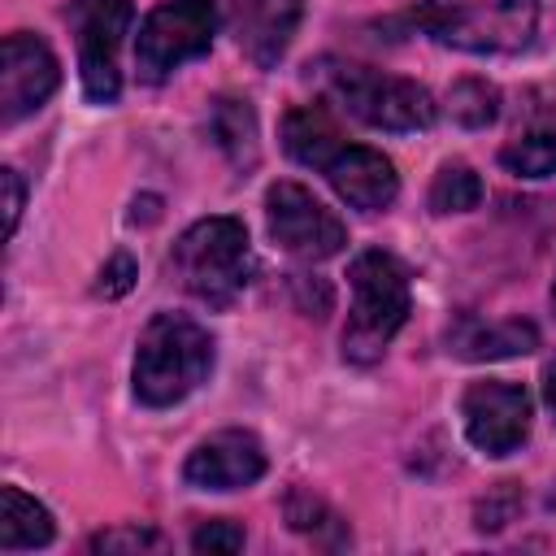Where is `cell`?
Returning a JSON list of instances; mask_svg holds the SVG:
<instances>
[{
  "mask_svg": "<svg viewBox=\"0 0 556 556\" xmlns=\"http://www.w3.org/2000/svg\"><path fill=\"white\" fill-rule=\"evenodd\" d=\"M213 369V339L182 313H156L135 348V395L152 408L187 400Z\"/></svg>",
  "mask_w": 556,
  "mask_h": 556,
  "instance_id": "obj_1",
  "label": "cell"
},
{
  "mask_svg": "<svg viewBox=\"0 0 556 556\" xmlns=\"http://www.w3.org/2000/svg\"><path fill=\"white\" fill-rule=\"evenodd\" d=\"M413 17L430 39L456 52L508 56L530 48L539 30V0H421Z\"/></svg>",
  "mask_w": 556,
  "mask_h": 556,
  "instance_id": "obj_2",
  "label": "cell"
},
{
  "mask_svg": "<svg viewBox=\"0 0 556 556\" xmlns=\"http://www.w3.org/2000/svg\"><path fill=\"white\" fill-rule=\"evenodd\" d=\"M352 317L343 326V356L352 365H374L408 317V274L391 252H361L348 269Z\"/></svg>",
  "mask_w": 556,
  "mask_h": 556,
  "instance_id": "obj_3",
  "label": "cell"
},
{
  "mask_svg": "<svg viewBox=\"0 0 556 556\" xmlns=\"http://www.w3.org/2000/svg\"><path fill=\"white\" fill-rule=\"evenodd\" d=\"M178 282L208 308H226L252 278V248L239 217H204L174 243Z\"/></svg>",
  "mask_w": 556,
  "mask_h": 556,
  "instance_id": "obj_4",
  "label": "cell"
},
{
  "mask_svg": "<svg viewBox=\"0 0 556 556\" xmlns=\"http://www.w3.org/2000/svg\"><path fill=\"white\" fill-rule=\"evenodd\" d=\"M326 87L352 117H361L374 130H426L434 122V100L413 78L378 74L369 65L348 61L326 74Z\"/></svg>",
  "mask_w": 556,
  "mask_h": 556,
  "instance_id": "obj_5",
  "label": "cell"
},
{
  "mask_svg": "<svg viewBox=\"0 0 556 556\" xmlns=\"http://www.w3.org/2000/svg\"><path fill=\"white\" fill-rule=\"evenodd\" d=\"M222 26V0H169L148 13L135 39V65L143 83H165L182 61L208 52Z\"/></svg>",
  "mask_w": 556,
  "mask_h": 556,
  "instance_id": "obj_6",
  "label": "cell"
},
{
  "mask_svg": "<svg viewBox=\"0 0 556 556\" xmlns=\"http://www.w3.org/2000/svg\"><path fill=\"white\" fill-rule=\"evenodd\" d=\"M135 22L130 0H74L70 26L78 39V70H83V96L91 104H113L122 91V43Z\"/></svg>",
  "mask_w": 556,
  "mask_h": 556,
  "instance_id": "obj_7",
  "label": "cell"
},
{
  "mask_svg": "<svg viewBox=\"0 0 556 556\" xmlns=\"http://www.w3.org/2000/svg\"><path fill=\"white\" fill-rule=\"evenodd\" d=\"M265 217L274 243L300 261H326L348 243L343 222L300 182H274L265 191Z\"/></svg>",
  "mask_w": 556,
  "mask_h": 556,
  "instance_id": "obj_8",
  "label": "cell"
},
{
  "mask_svg": "<svg viewBox=\"0 0 556 556\" xmlns=\"http://www.w3.org/2000/svg\"><path fill=\"white\" fill-rule=\"evenodd\" d=\"M460 417H465V434L478 452L486 456H508L526 443L530 434V395L517 382H473L460 400Z\"/></svg>",
  "mask_w": 556,
  "mask_h": 556,
  "instance_id": "obj_9",
  "label": "cell"
},
{
  "mask_svg": "<svg viewBox=\"0 0 556 556\" xmlns=\"http://www.w3.org/2000/svg\"><path fill=\"white\" fill-rule=\"evenodd\" d=\"M61 83V65L52 48L35 35H4L0 48V122L13 126L26 113H35Z\"/></svg>",
  "mask_w": 556,
  "mask_h": 556,
  "instance_id": "obj_10",
  "label": "cell"
},
{
  "mask_svg": "<svg viewBox=\"0 0 556 556\" xmlns=\"http://www.w3.org/2000/svg\"><path fill=\"white\" fill-rule=\"evenodd\" d=\"M265 473V447L256 434L248 430H222L213 439H204L187 465L182 478L200 491H235V486H252Z\"/></svg>",
  "mask_w": 556,
  "mask_h": 556,
  "instance_id": "obj_11",
  "label": "cell"
},
{
  "mask_svg": "<svg viewBox=\"0 0 556 556\" xmlns=\"http://www.w3.org/2000/svg\"><path fill=\"white\" fill-rule=\"evenodd\" d=\"M330 187L352 204V208H365V213H378L395 200L400 191V178H395V165L378 152V148H361V143H343L326 169Z\"/></svg>",
  "mask_w": 556,
  "mask_h": 556,
  "instance_id": "obj_12",
  "label": "cell"
},
{
  "mask_svg": "<svg viewBox=\"0 0 556 556\" xmlns=\"http://www.w3.org/2000/svg\"><path fill=\"white\" fill-rule=\"evenodd\" d=\"M300 13H304V0H239L235 39H239L243 56L261 70L278 65L282 52L291 48Z\"/></svg>",
  "mask_w": 556,
  "mask_h": 556,
  "instance_id": "obj_13",
  "label": "cell"
},
{
  "mask_svg": "<svg viewBox=\"0 0 556 556\" xmlns=\"http://www.w3.org/2000/svg\"><path fill=\"white\" fill-rule=\"evenodd\" d=\"M539 348V330L530 321H460L447 334V352L465 361H504Z\"/></svg>",
  "mask_w": 556,
  "mask_h": 556,
  "instance_id": "obj_14",
  "label": "cell"
},
{
  "mask_svg": "<svg viewBox=\"0 0 556 556\" xmlns=\"http://www.w3.org/2000/svg\"><path fill=\"white\" fill-rule=\"evenodd\" d=\"M343 130L334 126V117L321 109V104H300L282 117V148L300 161V165H313V169H326V161L343 148Z\"/></svg>",
  "mask_w": 556,
  "mask_h": 556,
  "instance_id": "obj_15",
  "label": "cell"
},
{
  "mask_svg": "<svg viewBox=\"0 0 556 556\" xmlns=\"http://www.w3.org/2000/svg\"><path fill=\"white\" fill-rule=\"evenodd\" d=\"M52 513L35 504L26 491L4 486L0 491V552H26L52 543Z\"/></svg>",
  "mask_w": 556,
  "mask_h": 556,
  "instance_id": "obj_16",
  "label": "cell"
},
{
  "mask_svg": "<svg viewBox=\"0 0 556 556\" xmlns=\"http://www.w3.org/2000/svg\"><path fill=\"white\" fill-rule=\"evenodd\" d=\"M208 130L235 165H256V113L248 109V100H230V96L213 100Z\"/></svg>",
  "mask_w": 556,
  "mask_h": 556,
  "instance_id": "obj_17",
  "label": "cell"
},
{
  "mask_svg": "<svg viewBox=\"0 0 556 556\" xmlns=\"http://www.w3.org/2000/svg\"><path fill=\"white\" fill-rule=\"evenodd\" d=\"M500 165L508 174H517V178H547V174H556V126H539V130H526L521 139L504 143Z\"/></svg>",
  "mask_w": 556,
  "mask_h": 556,
  "instance_id": "obj_18",
  "label": "cell"
},
{
  "mask_svg": "<svg viewBox=\"0 0 556 556\" xmlns=\"http://www.w3.org/2000/svg\"><path fill=\"white\" fill-rule=\"evenodd\" d=\"M478 200H482V178L465 161L439 165V174L430 182V208L434 213H465V208H478Z\"/></svg>",
  "mask_w": 556,
  "mask_h": 556,
  "instance_id": "obj_19",
  "label": "cell"
},
{
  "mask_svg": "<svg viewBox=\"0 0 556 556\" xmlns=\"http://www.w3.org/2000/svg\"><path fill=\"white\" fill-rule=\"evenodd\" d=\"M447 104H452V117L460 122V126H486V122H495V113H500V96H495V87H486L482 78H465V83H456L452 91H447Z\"/></svg>",
  "mask_w": 556,
  "mask_h": 556,
  "instance_id": "obj_20",
  "label": "cell"
},
{
  "mask_svg": "<svg viewBox=\"0 0 556 556\" xmlns=\"http://www.w3.org/2000/svg\"><path fill=\"white\" fill-rule=\"evenodd\" d=\"M287 521L295 526V530H304V534H317V530H326L330 521H339L317 495H308V491H291L287 495Z\"/></svg>",
  "mask_w": 556,
  "mask_h": 556,
  "instance_id": "obj_21",
  "label": "cell"
},
{
  "mask_svg": "<svg viewBox=\"0 0 556 556\" xmlns=\"http://www.w3.org/2000/svg\"><path fill=\"white\" fill-rule=\"evenodd\" d=\"M191 547L195 552H222V556H230V552H239L243 547V530L235 526V521H204L195 534H191Z\"/></svg>",
  "mask_w": 556,
  "mask_h": 556,
  "instance_id": "obj_22",
  "label": "cell"
},
{
  "mask_svg": "<svg viewBox=\"0 0 556 556\" xmlns=\"http://www.w3.org/2000/svg\"><path fill=\"white\" fill-rule=\"evenodd\" d=\"M143 547H161V534L148 526H126V530H104L91 539V552H143Z\"/></svg>",
  "mask_w": 556,
  "mask_h": 556,
  "instance_id": "obj_23",
  "label": "cell"
},
{
  "mask_svg": "<svg viewBox=\"0 0 556 556\" xmlns=\"http://www.w3.org/2000/svg\"><path fill=\"white\" fill-rule=\"evenodd\" d=\"M513 513H517V482H500V491L478 504V530H500Z\"/></svg>",
  "mask_w": 556,
  "mask_h": 556,
  "instance_id": "obj_24",
  "label": "cell"
},
{
  "mask_svg": "<svg viewBox=\"0 0 556 556\" xmlns=\"http://www.w3.org/2000/svg\"><path fill=\"white\" fill-rule=\"evenodd\" d=\"M135 274H139V269H135V261H130L126 252H117V256L100 269L96 291H100V295H126V291H130V282H135Z\"/></svg>",
  "mask_w": 556,
  "mask_h": 556,
  "instance_id": "obj_25",
  "label": "cell"
},
{
  "mask_svg": "<svg viewBox=\"0 0 556 556\" xmlns=\"http://www.w3.org/2000/svg\"><path fill=\"white\" fill-rule=\"evenodd\" d=\"M0 182H4V213H9V235H13V230H17V217H22V200H26V191H22L17 169H0Z\"/></svg>",
  "mask_w": 556,
  "mask_h": 556,
  "instance_id": "obj_26",
  "label": "cell"
},
{
  "mask_svg": "<svg viewBox=\"0 0 556 556\" xmlns=\"http://www.w3.org/2000/svg\"><path fill=\"white\" fill-rule=\"evenodd\" d=\"M543 395H547V408L556 413V365L547 369V382H543Z\"/></svg>",
  "mask_w": 556,
  "mask_h": 556,
  "instance_id": "obj_27",
  "label": "cell"
},
{
  "mask_svg": "<svg viewBox=\"0 0 556 556\" xmlns=\"http://www.w3.org/2000/svg\"><path fill=\"white\" fill-rule=\"evenodd\" d=\"M552 304H556V287H552Z\"/></svg>",
  "mask_w": 556,
  "mask_h": 556,
  "instance_id": "obj_28",
  "label": "cell"
}]
</instances>
